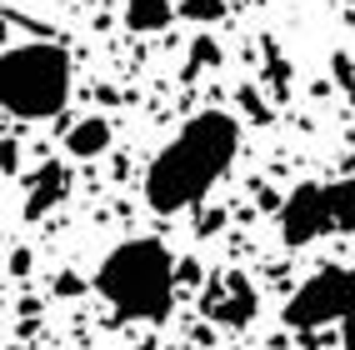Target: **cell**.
<instances>
[{"instance_id":"obj_12","label":"cell","mask_w":355,"mask_h":350,"mask_svg":"<svg viewBox=\"0 0 355 350\" xmlns=\"http://www.w3.org/2000/svg\"><path fill=\"white\" fill-rule=\"evenodd\" d=\"M20 166V146L15 140H0V170H15Z\"/></svg>"},{"instance_id":"obj_10","label":"cell","mask_w":355,"mask_h":350,"mask_svg":"<svg viewBox=\"0 0 355 350\" xmlns=\"http://www.w3.org/2000/svg\"><path fill=\"white\" fill-rule=\"evenodd\" d=\"M330 210H336V230L355 236V175L330 185Z\"/></svg>"},{"instance_id":"obj_3","label":"cell","mask_w":355,"mask_h":350,"mask_svg":"<svg viewBox=\"0 0 355 350\" xmlns=\"http://www.w3.org/2000/svg\"><path fill=\"white\" fill-rule=\"evenodd\" d=\"M70 100V55L51 40L0 51V110L20 121H51Z\"/></svg>"},{"instance_id":"obj_2","label":"cell","mask_w":355,"mask_h":350,"mask_svg":"<svg viewBox=\"0 0 355 350\" xmlns=\"http://www.w3.org/2000/svg\"><path fill=\"white\" fill-rule=\"evenodd\" d=\"M175 280H180V265L171 261V250L150 236H135L101 261L96 290L125 320H165L175 306Z\"/></svg>"},{"instance_id":"obj_11","label":"cell","mask_w":355,"mask_h":350,"mask_svg":"<svg viewBox=\"0 0 355 350\" xmlns=\"http://www.w3.org/2000/svg\"><path fill=\"white\" fill-rule=\"evenodd\" d=\"M175 15L210 26V20H220V15H225V0H180V6H175Z\"/></svg>"},{"instance_id":"obj_15","label":"cell","mask_w":355,"mask_h":350,"mask_svg":"<svg viewBox=\"0 0 355 350\" xmlns=\"http://www.w3.org/2000/svg\"><path fill=\"white\" fill-rule=\"evenodd\" d=\"M10 270H15V275H26V270H31V255H26V250H15V255H10Z\"/></svg>"},{"instance_id":"obj_6","label":"cell","mask_w":355,"mask_h":350,"mask_svg":"<svg viewBox=\"0 0 355 350\" xmlns=\"http://www.w3.org/2000/svg\"><path fill=\"white\" fill-rule=\"evenodd\" d=\"M200 310L216 320V325H230V331H241V325H250V320H255L260 295H255V286H250L241 270H225V275H216V280L205 286Z\"/></svg>"},{"instance_id":"obj_8","label":"cell","mask_w":355,"mask_h":350,"mask_svg":"<svg viewBox=\"0 0 355 350\" xmlns=\"http://www.w3.org/2000/svg\"><path fill=\"white\" fill-rule=\"evenodd\" d=\"M65 150L76 155V160H96L110 150V121L105 115H85V121H76L65 130Z\"/></svg>"},{"instance_id":"obj_1","label":"cell","mask_w":355,"mask_h":350,"mask_svg":"<svg viewBox=\"0 0 355 350\" xmlns=\"http://www.w3.org/2000/svg\"><path fill=\"white\" fill-rule=\"evenodd\" d=\"M235 150H241V125L235 115L225 110H200L191 115L175 140L165 146L150 170H146V205L160 210V216H175V210H191L210 195L230 166H235Z\"/></svg>"},{"instance_id":"obj_13","label":"cell","mask_w":355,"mask_h":350,"mask_svg":"<svg viewBox=\"0 0 355 350\" xmlns=\"http://www.w3.org/2000/svg\"><path fill=\"white\" fill-rule=\"evenodd\" d=\"M80 290H85L80 275H55V295H80Z\"/></svg>"},{"instance_id":"obj_9","label":"cell","mask_w":355,"mask_h":350,"mask_svg":"<svg viewBox=\"0 0 355 350\" xmlns=\"http://www.w3.org/2000/svg\"><path fill=\"white\" fill-rule=\"evenodd\" d=\"M175 20L171 0H125V26L130 30H165Z\"/></svg>"},{"instance_id":"obj_14","label":"cell","mask_w":355,"mask_h":350,"mask_svg":"<svg viewBox=\"0 0 355 350\" xmlns=\"http://www.w3.org/2000/svg\"><path fill=\"white\" fill-rule=\"evenodd\" d=\"M340 345H345V350H355V315L340 325Z\"/></svg>"},{"instance_id":"obj_5","label":"cell","mask_w":355,"mask_h":350,"mask_svg":"<svg viewBox=\"0 0 355 350\" xmlns=\"http://www.w3.org/2000/svg\"><path fill=\"white\" fill-rule=\"evenodd\" d=\"M280 240L286 245H311L320 236H330L336 230V210H330V185H315V180H305L295 185V191L280 200Z\"/></svg>"},{"instance_id":"obj_4","label":"cell","mask_w":355,"mask_h":350,"mask_svg":"<svg viewBox=\"0 0 355 350\" xmlns=\"http://www.w3.org/2000/svg\"><path fill=\"white\" fill-rule=\"evenodd\" d=\"M350 315H355V270H345V265L315 270L286 300V325H295V331H320V325H330V320L345 325Z\"/></svg>"},{"instance_id":"obj_7","label":"cell","mask_w":355,"mask_h":350,"mask_svg":"<svg viewBox=\"0 0 355 350\" xmlns=\"http://www.w3.org/2000/svg\"><path fill=\"white\" fill-rule=\"evenodd\" d=\"M70 195V170L65 166H40L35 175H31V195H26V220H40L51 205H60Z\"/></svg>"}]
</instances>
